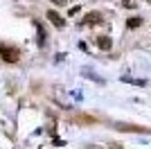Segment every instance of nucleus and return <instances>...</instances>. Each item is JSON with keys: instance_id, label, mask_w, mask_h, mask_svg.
Segmentation results:
<instances>
[{"instance_id": "obj_7", "label": "nucleus", "mask_w": 151, "mask_h": 149, "mask_svg": "<svg viewBox=\"0 0 151 149\" xmlns=\"http://www.w3.org/2000/svg\"><path fill=\"white\" fill-rule=\"evenodd\" d=\"M122 5H124L126 9H135V0H122Z\"/></svg>"}, {"instance_id": "obj_9", "label": "nucleus", "mask_w": 151, "mask_h": 149, "mask_svg": "<svg viewBox=\"0 0 151 149\" xmlns=\"http://www.w3.org/2000/svg\"><path fill=\"white\" fill-rule=\"evenodd\" d=\"M149 2H151V0H149Z\"/></svg>"}, {"instance_id": "obj_5", "label": "nucleus", "mask_w": 151, "mask_h": 149, "mask_svg": "<svg viewBox=\"0 0 151 149\" xmlns=\"http://www.w3.org/2000/svg\"><path fill=\"white\" fill-rule=\"evenodd\" d=\"M140 25H142V18H138V16H133V18L126 20V27H129V30H138Z\"/></svg>"}, {"instance_id": "obj_2", "label": "nucleus", "mask_w": 151, "mask_h": 149, "mask_svg": "<svg viewBox=\"0 0 151 149\" xmlns=\"http://www.w3.org/2000/svg\"><path fill=\"white\" fill-rule=\"evenodd\" d=\"M47 20H50L54 27H59V30H61V27H65V18H63V16H59L54 9H50V12H47Z\"/></svg>"}, {"instance_id": "obj_3", "label": "nucleus", "mask_w": 151, "mask_h": 149, "mask_svg": "<svg viewBox=\"0 0 151 149\" xmlns=\"http://www.w3.org/2000/svg\"><path fill=\"white\" fill-rule=\"evenodd\" d=\"M95 43H97L99 50H111V48H113V41H111L108 36H97V38H95Z\"/></svg>"}, {"instance_id": "obj_6", "label": "nucleus", "mask_w": 151, "mask_h": 149, "mask_svg": "<svg viewBox=\"0 0 151 149\" xmlns=\"http://www.w3.org/2000/svg\"><path fill=\"white\" fill-rule=\"evenodd\" d=\"M36 30H38V45H43L45 43V30H43V25L36 23Z\"/></svg>"}, {"instance_id": "obj_4", "label": "nucleus", "mask_w": 151, "mask_h": 149, "mask_svg": "<svg viewBox=\"0 0 151 149\" xmlns=\"http://www.w3.org/2000/svg\"><path fill=\"white\" fill-rule=\"evenodd\" d=\"M101 23V14L93 12V14H86V18H83V25H99Z\"/></svg>"}, {"instance_id": "obj_1", "label": "nucleus", "mask_w": 151, "mask_h": 149, "mask_svg": "<svg viewBox=\"0 0 151 149\" xmlns=\"http://www.w3.org/2000/svg\"><path fill=\"white\" fill-rule=\"evenodd\" d=\"M0 56L5 63H18L20 59V50L14 45H0Z\"/></svg>"}, {"instance_id": "obj_8", "label": "nucleus", "mask_w": 151, "mask_h": 149, "mask_svg": "<svg viewBox=\"0 0 151 149\" xmlns=\"http://www.w3.org/2000/svg\"><path fill=\"white\" fill-rule=\"evenodd\" d=\"M52 2H54V5H65L68 0H52Z\"/></svg>"}]
</instances>
